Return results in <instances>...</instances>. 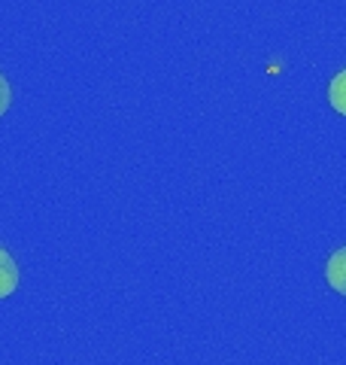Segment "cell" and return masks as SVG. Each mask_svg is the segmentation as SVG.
Returning <instances> with one entry per match:
<instances>
[{"label":"cell","instance_id":"1","mask_svg":"<svg viewBox=\"0 0 346 365\" xmlns=\"http://www.w3.org/2000/svg\"><path fill=\"white\" fill-rule=\"evenodd\" d=\"M325 280L334 292L346 295V247H340L337 253H331L328 265H325Z\"/></svg>","mask_w":346,"mask_h":365},{"label":"cell","instance_id":"2","mask_svg":"<svg viewBox=\"0 0 346 365\" xmlns=\"http://www.w3.org/2000/svg\"><path fill=\"white\" fill-rule=\"evenodd\" d=\"M19 287V265L16 259L0 247V299H9Z\"/></svg>","mask_w":346,"mask_h":365},{"label":"cell","instance_id":"3","mask_svg":"<svg viewBox=\"0 0 346 365\" xmlns=\"http://www.w3.org/2000/svg\"><path fill=\"white\" fill-rule=\"evenodd\" d=\"M328 101H331V107L340 113V116H346V71H340L337 76L331 79V86H328Z\"/></svg>","mask_w":346,"mask_h":365},{"label":"cell","instance_id":"4","mask_svg":"<svg viewBox=\"0 0 346 365\" xmlns=\"http://www.w3.org/2000/svg\"><path fill=\"white\" fill-rule=\"evenodd\" d=\"M9 104H13V88H9V83H6V76L0 73V116L9 110Z\"/></svg>","mask_w":346,"mask_h":365}]
</instances>
